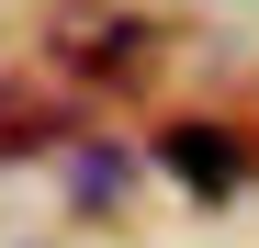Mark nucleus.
<instances>
[{
  "label": "nucleus",
  "mask_w": 259,
  "mask_h": 248,
  "mask_svg": "<svg viewBox=\"0 0 259 248\" xmlns=\"http://www.w3.org/2000/svg\"><path fill=\"white\" fill-rule=\"evenodd\" d=\"M158 158H169L192 192H237V136H226V124H169Z\"/></svg>",
  "instance_id": "f03ea898"
},
{
  "label": "nucleus",
  "mask_w": 259,
  "mask_h": 248,
  "mask_svg": "<svg viewBox=\"0 0 259 248\" xmlns=\"http://www.w3.org/2000/svg\"><path fill=\"white\" fill-rule=\"evenodd\" d=\"M79 192L113 203V192H124V158H113V147H91V158H79Z\"/></svg>",
  "instance_id": "20e7f679"
},
{
  "label": "nucleus",
  "mask_w": 259,
  "mask_h": 248,
  "mask_svg": "<svg viewBox=\"0 0 259 248\" xmlns=\"http://www.w3.org/2000/svg\"><path fill=\"white\" fill-rule=\"evenodd\" d=\"M34 147H57V113L34 91H0V158H34Z\"/></svg>",
  "instance_id": "7ed1b4c3"
},
{
  "label": "nucleus",
  "mask_w": 259,
  "mask_h": 248,
  "mask_svg": "<svg viewBox=\"0 0 259 248\" xmlns=\"http://www.w3.org/2000/svg\"><path fill=\"white\" fill-rule=\"evenodd\" d=\"M147 57H158V23H147V12H113V0L57 12V68H68V79H91V91L147 79Z\"/></svg>",
  "instance_id": "f257e3e1"
}]
</instances>
